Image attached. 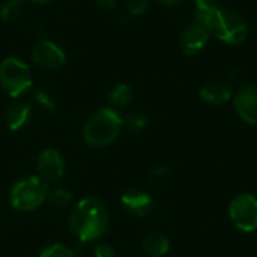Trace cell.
<instances>
[{"label":"cell","instance_id":"6da1fadb","mask_svg":"<svg viewBox=\"0 0 257 257\" xmlns=\"http://www.w3.org/2000/svg\"><path fill=\"white\" fill-rule=\"evenodd\" d=\"M110 214L105 203L96 197L80 200L69 214V229L81 242L101 238L108 229Z\"/></svg>","mask_w":257,"mask_h":257},{"label":"cell","instance_id":"7a4b0ae2","mask_svg":"<svg viewBox=\"0 0 257 257\" xmlns=\"http://www.w3.org/2000/svg\"><path fill=\"white\" fill-rule=\"evenodd\" d=\"M194 21L203 24L209 33L230 45L241 44L248 33V24L245 18L226 8H217L205 14H194Z\"/></svg>","mask_w":257,"mask_h":257},{"label":"cell","instance_id":"3957f363","mask_svg":"<svg viewBox=\"0 0 257 257\" xmlns=\"http://www.w3.org/2000/svg\"><path fill=\"white\" fill-rule=\"evenodd\" d=\"M122 126L123 119L119 116V113L114 108L105 107L96 111L86 122L83 136L87 145L93 148H104L117 139Z\"/></svg>","mask_w":257,"mask_h":257},{"label":"cell","instance_id":"277c9868","mask_svg":"<svg viewBox=\"0 0 257 257\" xmlns=\"http://www.w3.org/2000/svg\"><path fill=\"white\" fill-rule=\"evenodd\" d=\"M33 77L27 63L18 57H6L0 63V86L12 98H18L32 87Z\"/></svg>","mask_w":257,"mask_h":257},{"label":"cell","instance_id":"5b68a950","mask_svg":"<svg viewBox=\"0 0 257 257\" xmlns=\"http://www.w3.org/2000/svg\"><path fill=\"white\" fill-rule=\"evenodd\" d=\"M47 184L36 176L18 181L11 190V203L17 211L29 212L39 208L47 200Z\"/></svg>","mask_w":257,"mask_h":257},{"label":"cell","instance_id":"8992f818","mask_svg":"<svg viewBox=\"0 0 257 257\" xmlns=\"http://www.w3.org/2000/svg\"><path fill=\"white\" fill-rule=\"evenodd\" d=\"M229 217L236 229L250 233L257 229V197L250 193L238 194L229 205Z\"/></svg>","mask_w":257,"mask_h":257},{"label":"cell","instance_id":"52a82bcc","mask_svg":"<svg viewBox=\"0 0 257 257\" xmlns=\"http://www.w3.org/2000/svg\"><path fill=\"white\" fill-rule=\"evenodd\" d=\"M65 60V51L50 39H41L32 48V62L42 69H57Z\"/></svg>","mask_w":257,"mask_h":257},{"label":"cell","instance_id":"ba28073f","mask_svg":"<svg viewBox=\"0 0 257 257\" xmlns=\"http://www.w3.org/2000/svg\"><path fill=\"white\" fill-rule=\"evenodd\" d=\"M36 169H38L39 178L45 184L47 182H56L65 173V161L57 151L45 149L38 158Z\"/></svg>","mask_w":257,"mask_h":257},{"label":"cell","instance_id":"9c48e42d","mask_svg":"<svg viewBox=\"0 0 257 257\" xmlns=\"http://www.w3.org/2000/svg\"><path fill=\"white\" fill-rule=\"evenodd\" d=\"M209 35H211L209 30H208L203 24H200V23H197V21L191 23V24L182 32V35H181L179 44H181L182 53L187 54V56H194V54H197V53L202 51V50L205 48V45L208 44Z\"/></svg>","mask_w":257,"mask_h":257},{"label":"cell","instance_id":"30bf717a","mask_svg":"<svg viewBox=\"0 0 257 257\" xmlns=\"http://www.w3.org/2000/svg\"><path fill=\"white\" fill-rule=\"evenodd\" d=\"M235 108L244 122L257 125V84H247L235 95Z\"/></svg>","mask_w":257,"mask_h":257},{"label":"cell","instance_id":"8fae6325","mask_svg":"<svg viewBox=\"0 0 257 257\" xmlns=\"http://www.w3.org/2000/svg\"><path fill=\"white\" fill-rule=\"evenodd\" d=\"M120 202L123 208L134 217H148L154 209L152 197L142 190H130L122 197Z\"/></svg>","mask_w":257,"mask_h":257},{"label":"cell","instance_id":"7c38bea8","mask_svg":"<svg viewBox=\"0 0 257 257\" xmlns=\"http://www.w3.org/2000/svg\"><path fill=\"white\" fill-rule=\"evenodd\" d=\"M200 98L211 105H221L232 98V89L223 81H209L200 89Z\"/></svg>","mask_w":257,"mask_h":257},{"label":"cell","instance_id":"4fadbf2b","mask_svg":"<svg viewBox=\"0 0 257 257\" xmlns=\"http://www.w3.org/2000/svg\"><path fill=\"white\" fill-rule=\"evenodd\" d=\"M30 105L24 102H12L5 110V122L11 131L21 130L30 119Z\"/></svg>","mask_w":257,"mask_h":257},{"label":"cell","instance_id":"5bb4252c","mask_svg":"<svg viewBox=\"0 0 257 257\" xmlns=\"http://www.w3.org/2000/svg\"><path fill=\"white\" fill-rule=\"evenodd\" d=\"M142 247L145 250V253L151 257H163L166 256L170 250V242L169 238L160 232H149L143 241H142Z\"/></svg>","mask_w":257,"mask_h":257},{"label":"cell","instance_id":"9a60e30c","mask_svg":"<svg viewBox=\"0 0 257 257\" xmlns=\"http://www.w3.org/2000/svg\"><path fill=\"white\" fill-rule=\"evenodd\" d=\"M133 98H134L133 87L130 84H125V83H120V84L114 86L113 90L110 92V102H111V105L119 107V108L128 107L133 102Z\"/></svg>","mask_w":257,"mask_h":257},{"label":"cell","instance_id":"2e32d148","mask_svg":"<svg viewBox=\"0 0 257 257\" xmlns=\"http://www.w3.org/2000/svg\"><path fill=\"white\" fill-rule=\"evenodd\" d=\"M24 8V0H6L0 6V18L3 21H15Z\"/></svg>","mask_w":257,"mask_h":257},{"label":"cell","instance_id":"e0dca14e","mask_svg":"<svg viewBox=\"0 0 257 257\" xmlns=\"http://www.w3.org/2000/svg\"><path fill=\"white\" fill-rule=\"evenodd\" d=\"M47 200L53 208H66L72 200V193L65 188H57L47 194Z\"/></svg>","mask_w":257,"mask_h":257},{"label":"cell","instance_id":"ac0fdd59","mask_svg":"<svg viewBox=\"0 0 257 257\" xmlns=\"http://www.w3.org/2000/svg\"><path fill=\"white\" fill-rule=\"evenodd\" d=\"M123 125L131 131H143L148 126V117L140 113H131L123 119Z\"/></svg>","mask_w":257,"mask_h":257},{"label":"cell","instance_id":"d6986e66","mask_svg":"<svg viewBox=\"0 0 257 257\" xmlns=\"http://www.w3.org/2000/svg\"><path fill=\"white\" fill-rule=\"evenodd\" d=\"M39 257H74V253L71 248L62 244H53L41 251Z\"/></svg>","mask_w":257,"mask_h":257},{"label":"cell","instance_id":"ffe728a7","mask_svg":"<svg viewBox=\"0 0 257 257\" xmlns=\"http://www.w3.org/2000/svg\"><path fill=\"white\" fill-rule=\"evenodd\" d=\"M149 3H151V0H125V8L130 15L139 17L148 11Z\"/></svg>","mask_w":257,"mask_h":257},{"label":"cell","instance_id":"44dd1931","mask_svg":"<svg viewBox=\"0 0 257 257\" xmlns=\"http://www.w3.org/2000/svg\"><path fill=\"white\" fill-rule=\"evenodd\" d=\"M169 175H170V172H169L167 167L158 166V167L152 169V172L149 173V181L152 184H161V182H166L167 181Z\"/></svg>","mask_w":257,"mask_h":257},{"label":"cell","instance_id":"7402d4cb","mask_svg":"<svg viewBox=\"0 0 257 257\" xmlns=\"http://www.w3.org/2000/svg\"><path fill=\"white\" fill-rule=\"evenodd\" d=\"M35 98H36L38 104H39L41 107H44L45 110H54V108H56V102H54V99H53L47 92H44V90H38V92H36V95H35Z\"/></svg>","mask_w":257,"mask_h":257},{"label":"cell","instance_id":"603a6c76","mask_svg":"<svg viewBox=\"0 0 257 257\" xmlns=\"http://www.w3.org/2000/svg\"><path fill=\"white\" fill-rule=\"evenodd\" d=\"M194 3H196V14H205L220 8L217 0H194Z\"/></svg>","mask_w":257,"mask_h":257},{"label":"cell","instance_id":"cb8c5ba5","mask_svg":"<svg viewBox=\"0 0 257 257\" xmlns=\"http://www.w3.org/2000/svg\"><path fill=\"white\" fill-rule=\"evenodd\" d=\"M95 257H116V253L108 245H98L95 248Z\"/></svg>","mask_w":257,"mask_h":257},{"label":"cell","instance_id":"d4e9b609","mask_svg":"<svg viewBox=\"0 0 257 257\" xmlns=\"http://www.w3.org/2000/svg\"><path fill=\"white\" fill-rule=\"evenodd\" d=\"M93 3H95L99 9L110 11V9H113V8L117 5V0H93Z\"/></svg>","mask_w":257,"mask_h":257},{"label":"cell","instance_id":"484cf974","mask_svg":"<svg viewBox=\"0 0 257 257\" xmlns=\"http://www.w3.org/2000/svg\"><path fill=\"white\" fill-rule=\"evenodd\" d=\"M158 3H161V5H164V6H178V5H181L184 0H157Z\"/></svg>","mask_w":257,"mask_h":257},{"label":"cell","instance_id":"4316f807","mask_svg":"<svg viewBox=\"0 0 257 257\" xmlns=\"http://www.w3.org/2000/svg\"><path fill=\"white\" fill-rule=\"evenodd\" d=\"M27 2H32V3H38V5H42V3H48L51 0H27Z\"/></svg>","mask_w":257,"mask_h":257}]
</instances>
